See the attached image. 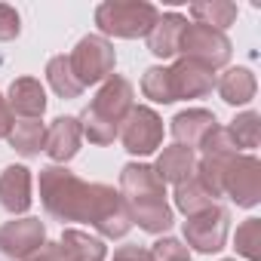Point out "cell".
Here are the masks:
<instances>
[{
	"label": "cell",
	"mask_w": 261,
	"mask_h": 261,
	"mask_svg": "<svg viewBox=\"0 0 261 261\" xmlns=\"http://www.w3.org/2000/svg\"><path fill=\"white\" fill-rule=\"evenodd\" d=\"M120 197L126 200L129 218L148 233H166L175 221L166 203V185L148 163H126L120 172Z\"/></svg>",
	"instance_id": "cell-1"
},
{
	"label": "cell",
	"mask_w": 261,
	"mask_h": 261,
	"mask_svg": "<svg viewBox=\"0 0 261 261\" xmlns=\"http://www.w3.org/2000/svg\"><path fill=\"white\" fill-rule=\"evenodd\" d=\"M221 197H230L237 206L252 209L261 203V160L252 154H237L224 166Z\"/></svg>",
	"instance_id": "cell-9"
},
{
	"label": "cell",
	"mask_w": 261,
	"mask_h": 261,
	"mask_svg": "<svg viewBox=\"0 0 261 261\" xmlns=\"http://www.w3.org/2000/svg\"><path fill=\"white\" fill-rule=\"evenodd\" d=\"M191 16H194L197 25H206V28H215V31L224 34L237 22L240 10L230 0H200V4H191Z\"/></svg>",
	"instance_id": "cell-22"
},
{
	"label": "cell",
	"mask_w": 261,
	"mask_h": 261,
	"mask_svg": "<svg viewBox=\"0 0 261 261\" xmlns=\"http://www.w3.org/2000/svg\"><path fill=\"white\" fill-rule=\"evenodd\" d=\"M197 151H200V157H233V154H240L237 142L227 133V126H215Z\"/></svg>",
	"instance_id": "cell-28"
},
{
	"label": "cell",
	"mask_w": 261,
	"mask_h": 261,
	"mask_svg": "<svg viewBox=\"0 0 261 261\" xmlns=\"http://www.w3.org/2000/svg\"><path fill=\"white\" fill-rule=\"evenodd\" d=\"M22 34V19L10 4H0V43H10Z\"/></svg>",
	"instance_id": "cell-30"
},
{
	"label": "cell",
	"mask_w": 261,
	"mask_h": 261,
	"mask_svg": "<svg viewBox=\"0 0 261 261\" xmlns=\"http://www.w3.org/2000/svg\"><path fill=\"white\" fill-rule=\"evenodd\" d=\"M221 261H237V258H221Z\"/></svg>",
	"instance_id": "cell-34"
},
{
	"label": "cell",
	"mask_w": 261,
	"mask_h": 261,
	"mask_svg": "<svg viewBox=\"0 0 261 261\" xmlns=\"http://www.w3.org/2000/svg\"><path fill=\"white\" fill-rule=\"evenodd\" d=\"M46 83L53 86V92L59 98H80V92H83V86L77 83V77L71 71L68 56H53L46 62Z\"/></svg>",
	"instance_id": "cell-24"
},
{
	"label": "cell",
	"mask_w": 261,
	"mask_h": 261,
	"mask_svg": "<svg viewBox=\"0 0 261 261\" xmlns=\"http://www.w3.org/2000/svg\"><path fill=\"white\" fill-rule=\"evenodd\" d=\"M215 126H218V120H215L212 111H206V108H188V111H178L172 117V126L169 129H172L175 145L197 151L203 145V139L212 133Z\"/></svg>",
	"instance_id": "cell-14"
},
{
	"label": "cell",
	"mask_w": 261,
	"mask_h": 261,
	"mask_svg": "<svg viewBox=\"0 0 261 261\" xmlns=\"http://www.w3.org/2000/svg\"><path fill=\"white\" fill-rule=\"evenodd\" d=\"M13 123H16V117H13V111H10V105H7V95L0 92V139L10 136Z\"/></svg>",
	"instance_id": "cell-32"
},
{
	"label": "cell",
	"mask_w": 261,
	"mask_h": 261,
	"mask_svg": "<svg viewBox=\"0 0 261 261\" xmlns=\"http://www.w3.org/2000/svg\"><path fill=\"white\" fill-rule=\"evenodd\" d=\"M157 19L160 10L148 0H105L95 7V25L101 37H123V40L148 37Z\"/></svg>",
	"instance_id": "cell-4"
},
{
	"label": "cell",
	"mask_w": 261,
	"mask_h": 261,
	"mask_svg": "<svg viewBox=\"0 0 261 261\" xmlns=\"http://www.w3.org/2000/svg\"><path fill=\"white\" fill-rule=\"evenodd\" d=\"M133 105H136L133 83L126 77H120V74H111L98 86L95 98L77 117L83 139H89V145H114V139L120 133V123H123V117L129 111H133Z\"/></svg>",
	"instance_id": "cell-2"
},
{
	"label": "cell",
	"mask_w": 261,
	"mask_h": 261,
	"mask_svg": "<svg viewBox=\"0 0 261 261\" xmlns=\"http://www.w3.org/2000/svg\"><path fill=\"white\" fill-rule=\"evenodd\" d=\"M59 255H62V261H105L108 246H105V240L89 237L86 230L65 227V233L59 240Z\"/></svg>",
	"instance_id": "cell-19"
},
{
	"label": "cell",
	"mask_w": 261,
	"mask_h": 261,
	"mask_svg": "<svg viewBox=\"0 0 261 261\" xmlns=\"http://www.w3.org/2000/svg\"><path fill=\"white\" fill-rule=\"evenodd\" d=\"M71 62V71L77 77V83L86 89V86H95V83H105L111 74H114V65H117V53H114V43L101 34H86L77 40L74 53L68 56Z\"/></svg>",
	"instance_id": "cell-5"
},
{
	"label": "cell",
	"mask_w": 261,
	"mask_h": 261,
	"mask_svg": "<svg viewBox=\"0 0 261 261\" xmlns=\"http://www.w3.org/2000/svg\"><path fill=\"white\" fill-rule=\"evenodd\" d=\"M40 203L56 221H89L92 209V185L77 178L68 166H43L40 169Z\"/></svg>",
	"instance_id": "cell-3"
},
{
	"label": "cell",
	"mask_w": 261,
	"mask_h": 261,
	"mask_svg": "<svg viewBox=\"0 0 261 261\" xmlns=\"http://www.w3.org/2000/svg\"><path fill=\"white\" fill-rule=\"evenodd\" d=\"M80 142H83V133H80V120L77 117H56L49 126H46V145L43 151L56 160V166H65L68 160L77 157L80 151Z\"/></svg>",
	"instance_id": "cell-13"
},
{
	"label": "cell",
	"mask_w": 261,
	"mask_h": 261,
	"mask_svg": "<svg viewBox=\"0 0 261 261\" xmlns=\"http://www.w3.org/2000/svg\"><path fill=\"white\" fill-rule=\"evenodd\" d=\"M7 105L19 120H40L46 111V89L37 77H16L7 92Z\"/></svg>",
	"instance_id": "cell-16"
},
{
	"label": "cell",
	"mask_w": 261,
	"mask_h": 261,
	"mask_svg": "<svg viewBox=\"0 0 261 261\" xmlns=\"http://www.w3.org/2000/svg\"><path fill=\"white\" fill-rule=\"evenodd\" d=\"M111 261H151V252L145 246H133V243H126V246H117L114 249V258Z\"/></svg>",
	"instance_id": "cell-31"
},
{
	"label": "cell",
	"mask_w": 261,
	"mask_h": 261,
	"mask_svg": "<svg viewBox=\"0 0 261 261\" xmlns=\"http://www.w3.org/2000/svg\"><path fill=\"white\" fill-rule=\"evenodd\" d=\"M142 92L145 98L157 101V105H172V95H169V80H166V68L163 65H154L145 71L142 77Z\"/></svg>",
	"instance_id": "cell-27"
},
{
	"label": "cell",
	"mask_w": 261,
	"mask_h": 261,
	"mask_svg": "<svg viewBox=\"0 0 261 261\" xmlns=\"http://www.w3.org/2000/svg\"><path fill=\"white\" fill-rule=\"evenodd\" d=\"M185 25L188 19L181 13H163L154 28L148 31V49L157 56V59H172L178 56V43H181V34H185Z\"/></svg>",
	"instance_id": "cell-17"
},
{
	"label": "cell",
	"mask_w": 261,
	"mask_h": 261,
	"mask_svg": "<svg viewBox=\"0 0 261 261\" xmlns=\"http://www.w3.org/2000/svg\"><path fill=\"white\" fill-rule=\"evenodd\" d=\"M117 139L123 142V148L133 157H151L160 145H163V120L154 108L148 105H133L120 123Z\"/></svg>",
	"instance_id": "cell-7"
},
{
	"label": "cell",
	"mask_w": 261,
	"mask_h": 261,
	"mask_svg": "<svg viewBox=\"0 0 261 261\" xmlns=\"http://www.w3.org/2000/svg\"><path fill=\"white\" fill-rule=\"evenodd\" d=\"M10 148L22 157H37L46 145V126L40 120H16L10 136H7Z\"/></svg>",
	"instance_id": "cell-21"
},
{
	"label": "cell",
	"mask_w": 261,
	"mask_h": 261,
	"mask_svg": "<svg viewBox=\"0 0 261 261\" xmlns=\"http://www.w3.org/2000/svg\"><path fill=\"white\" fill-rule=\"evenodd\" d=\"M212 203H218V200L209 194V188H206L197 175H191L188 181L175 185V209H178V212H185V218H191V215H197V212L209 209Z\"/></svg>",
	"instance_id": "cell-23"
},
{
	"label": "cell",
	"mask_w": 261,
	"mask_h": 261,
	"mask_svg": "<svg viewBox=\"0 0 261 261\" xmlns=\"http://www.w3.org/2000/svg\"><path fill=\"white\" fill-rule=\"evenodd\" d=\"M227 133H230V139L237 142V148H258V142H261V114L258 111H243V114H237L233 120H230V126H227Z\"/></svg>",
	"instance_id": "cell-25"
},
{
	"label": "cell",
	"mask_w": 261,
	"mask_h": 261,
	"mask_svg": "<svg viewBox=\"0 0 261 261\" xmlns=\"http://www.w3.org/2000/svg\"><path fill=\"white\" fill-rule=\"evenodd\" d=\"M46 243V224L40 218H13L7 224H0V252L13 261H25Z\"/></svg>",
	"instance_id": "cell-11"
},
{
	"label": "cell",
	"mask_w": 261,
	"mask_h": 261,
	"mask_svg": "<svg viewBox=\"0 0 261 261\" xmlns=\"http://www.w3.org/2000/svg\"><path fill=\"white\" fill-rule=\"evenodd\" d=\"M194 169H197V151L181 148V145L163 148L157 163H154V172L160 175L163 185H181L194 175Z\"/></svg>",
	"instance_id": "cell-18"
},
{
	"label": "cell",
	"mask_w": 261,
	"mask_h": 261,
	"mask_svg": "<svg viewBox=\"0 0 261 261\" xmlns=\"http://www.w3.org/2000/svg\"><path fill=\"white\" fill-rule=\"evenodd\" d=\"M89 227H95L105 240H120L129 233L133 218H129L126 200L120 197V191H114L111 185H92V209H89Z\"/></svg>",
	"instance_id": "cell-8"
},
{
	"label": "cell",
	"mask_w": 261,
	"mask_h": 261,
	"mask_svg": "<svg viewBox=\"0 0 261 261\" xmlns=\"http://www.w3.org/2000/svg\"><path fill=\"white\" fill-rule=\"evenodd\" d=\"M233 246H237V252H240L243 258L261 261V218H246V221L237 227Z\"/></svg>",
	"instance_id": "cell-26"
},
{
	"label": "cell",
	"mask_w": 261,
	"mask_h": 261,
	"mask_svg": "<svg viewBox=\"0 0 261 261\" xmlns=\"http://www.w3.org/2000/svg\"><path fill=\"white\" fill-rule=\"evenodd\" d=\"M25 261H62V255H59V243H43L34 255H28Z\"/></svg>",
	"instance_id": "cell-33"
},
{
	"label": "cell",
	"mask_w": 261,
	"mask_h": 261,
	"mask_svg": "<svg viewBox=\"0 0 261 261\" xmlns=\"http://www.w3.org/2000/svg\"><path fill=\"white\" fill-rule=\"evenodd\" d=\"M148 252H151V261H191L188 246H185L181 240H175V237H163V240H157Z\"/></svg>",
	"instance_id": "cell-29"
},
{
	"label": "cell",
	"mask_w": 261,
	"mask_h": 261,
	"mask_svg": "<svg viewBox=\"0 0 261 261\" xmlns=\"http://www.w3.org/2000/svg\"><path fill=\"white\" fill-rule=\"evenodd\" d=\"M166 80H169V95L172 101L181 98H203L215 89V71L191 62V59H178L175 65L166 68Z\"/></svg>",
	"instance_id": "cell-12"
},
{
	"label": "cell",
	"mask_w": 261,
	"mask_h": 261,
	"mask_svg": "<svg viewBox=\"0 0 261 261\" xmlns=\"http://www.w3.org/2000/svg\"><path fill=\"white\" fill-rule=\"evenodd\" d=\"M230 40L227 34L215 31V28H206V25H197V22H188L185 25V34H181V43H178V56L181 59H191L209 71H218L230 62Z\"/></svg>",
	"instance_id": "cell-6"
},
{
	"label": "cell",
	"mask_w": 261,
	"mask_h": 261,
	"mask_svg": "<svg viewBox=\"0 0 261 261\" xmlns=\"http://www.w3.org/2000/svg\"><path fill=\"white\" fill-rule=\"evenodd\" d=\"M227 227H230V212L221 203H212L209 209H203V212H197L185 221V240L194 252L212 255V252L224 249Z\"/></svg>",
	"instance_id": "cell-10"
},
{
	"label": "cell",
	"mask_w": 261,
	"mask_h": 261,
	"mask_svg": "<svg viewBox=\"0 0 261 261\" xmlns=\"http://www.w3.org/2000/svg\"><path fill=\"white\" fill-rule=\"evenodd\" d=\"M215 89H218V95H221L227 105L240 108V105H249V101L255 98L258 83H255V74L240 65V68H227L221 77H215Z\"/></svg>",
	"instance_id": "cell-20"
},
{
	"label": "cell",
	"mask_w": 261,
	"mask_h": 261,
	"mask_svg": "<svg viewBox=\"0 0 261 261\" xmlns=\"http://www.w3.org/2000/svg\"><path fill=\"white\" fill-rule=\"evenodd\" d=\"M31 169L28 166H7L0 172V206L10 215H25L34 203L31 197Z\"/></svg>",
	"instance_id": "cell-15"
}]
</instances>
